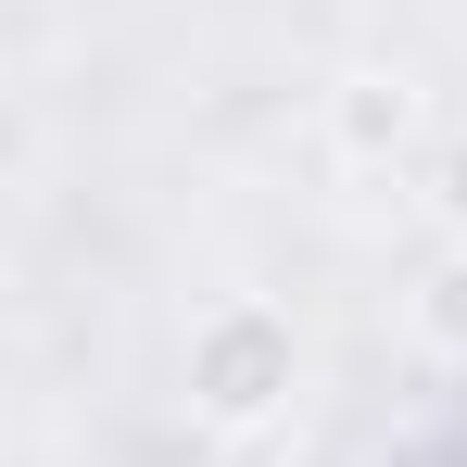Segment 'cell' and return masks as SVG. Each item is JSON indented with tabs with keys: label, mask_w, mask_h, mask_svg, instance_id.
I'll return each mask as SVG.
<instances>
[{
	"label": "cell",
	"mask_w": 467,
	"mask_h": 467,
	"mask_svg": "<svg viewBox=\"0 0 467 467\" xmlns=\"http://www.w3.org/2000/svg\"><path fill=\"white\" fill-rule=\"evenodd\" d=\"M291 391H304V328L278 304H215L190 328V417L202 430H265V417H291Z\"/></svg>",
	"instance_id": "1"
},
{
	"label": "cell",
	"mask_w": 467,
	"mask_h": 467,
	"mask_svg": "<svg viewBox=\"0 0 467 467\" xmlns=\"http://www.w3.org/2000/svg\"><path fill=\"white\" fill-rule=\"evenodd\" d=\"M417 127H430L417 77H341V88H328V152H341V164H391V152H417Z\"/></svg>",
	"instance_id": "2"
},
{
	"label": "cell",
	"mask_w": 467,
	"mask_h": 467,
	"mask_svg": "<svg viewBox=\"0 0 467 467\" xmlns=\"http://www.w3.org/2000/svg\"><path fill=\"white\" fill-rule=\"evenodd\" d=\"M417 341H430V354H442V367H467V240H442V253H430V278H417Z\"/></svg>",
	"instance_id": "3"
},
{
	"label": "cell",
	"mask_w": 467,
	"mask_h": 467,
	"mask_svg": "<svg viewBox=\"0 0 467 467\" xmlns=\"http://www.w3.org/2000/svg\"><path fill=\"white\" fill-rule=\"evenodd\" d=\"M442 215H455V240H467V152L442 164Z\"/></svg>",
	"instance_id": "4"
}]
</instances>
